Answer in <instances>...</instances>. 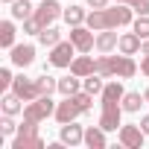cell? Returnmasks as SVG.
<instances>
[{"mask_svg":"<svg viewBox=\"0 0 149 149\" xmlns=\"http://www.w3.org/2000/svg\"><path fill=\"white\" fill-rule=\"evenodd\" d=\"M38 41H41L44 47H56V44L61 41V29H56V26L50 24V26H44V29H41V35H38Z\"/></svg>","mask_w":149,"mask_h":149,"instance_id":"24","label":"cell"},{"mask_svg":"<svg viewBox=\"0 0 149 149\" xmlns=\"http://www.w3.org/2000/svg\"><path fill=\"white\" fill-rule=\"evenodd\" d=\"M21 102H24V100L12 91V94H6L3 100H0V108H3V114H12V117H15V114H21V111H24V105H21Z\"/></svg>","mask_w":149,"mask_h":149,"instance_id":"19","label":"cell"},{"mask_svg":"<svg viewBox=\"0 0 149 149\" xmlns=\"http://www.w3.org/2000/svg\"><path fill=\"white\" fill-rule=\"evenodd\" d=\"M50 114H56V102L50 100V94H44V97H38V100L24 105V120H29V123H41Z\"/></svg>","mask_w":149,"mask_h":149,"instance_id":"3","label":"cell"},{"mask_svg":"<svg viewBox=\"0 0 149 149\" xmlns=\"http://www.w3.org/2000/svg\"><path fill=\"white\" fill-rule=\"evenodd\" d=\"M111 61H114V76H117V79H132L134 73H137V64H134L132 56H126V53L111 56Z\"/></svg>","mask_w":149,"mask_h":149,"instance_id":"10","label":"cell"},{"mask_svg":"<svg viewBox=\"0 0 149 149\" xmlns=\"http://www.w3.org/2000/svg\"><path fill=\"white\" fill-rule=\"evenodd\" d=\"M58 140H61L64 146H79V143H85V129L76 126V120H73V123H61Z\"/></svg>","mask_w":149,"mask_h":149,"instance_id":"8","label":"cell"},{"mask_svg":"<svg viewBox=\"0 0 149 149\" xmlns=\"http://www.w3.org/2000/svg\"><path fill=\"white\" fill-rule=\"evenodd\" d=\"M140 47H143V38H140L134 29H132V32H123V35H120V41H117V50H120V53H126V56H134Z\"/></svg>","mask_w":149,"mask_h":149,"instance_id":"14","label":"cell"},{"mask_svg":"<svg viewBox=\"0 0 149 149\" xmlns=\"http://www.w3.org/2000/svg\"><path fill=\"white\" fill-rule=\"evenodd\" d=\"M117 3H129L137 15H149V0H117Z\"/></svg>","mask_w":149,"mask_h":149,"instance_id":"31","label":"cell"},{"mask_svg":"<svg viewBox=\"0 0 149 149\" xmlns=\"http://www.w3.org/2000/svg\"><path fill=\"white\" fill-rule=\"evenodd\" d=\"M70 100L79 105V111H82V114H88V111H91V105H94V94H88V91H79V94H73Z\"/></svg>","mask_w":149,"mask_h":149,"instance_id":"27","label":"cell"},{"mask_svg":"<svg viewBox=\"0 0 149 149\" xmlns=\"http://www.w3.org/2000/svg\"><path fill=\"white\" fill-rule=\"evenodd\" d=\"M9 58H12L15 67H29V64L35 61V47H32V44H15Z\"/></svg>","mask_w":149,"mask_h":149,"instance_id":"11","label":"cell"},{"mask_svg":"<svg viewBox=\"0 0 149 149\" xmlns=\"http://www.w3.org/2000/svg\"><path fill=\"white\" fill-rule=\"evenodd\" d=\"M123 85L120 82H108L102 88V114H100V126L105 132H117L123 123H120V114H123Z\"/></svg>","mask_w":149,"mask_h":149,"instance_id":"2","label":"cell"},{"mask_svg":"<svg viewBox=\"0 0 149 149\" xmlns=\"http://www.w3.org/2000/svg\"><path fill=\"white\" fill-rule=\"evenodd\" d=\"M76 44L73 41H58L56 47H50V64L53 67H70V61L76 58Z\"/></svg>","mask_w":149,"mask_h":149,"instance_id":"5","label":"cell"},{"mask_svg":"<svg viewBox=\"0 0 149 149\" xmlns=\"http://www.w3.org/2000/svg\"><path fill=\"white\" fill-rule=\"evenodd\" d=\"M143 97H146V102H149V88H146V91H143Z\"/></svg>","mask_w":149,"mask_h":149,"instance_id":"36","label":"cell"},{"mask_svg":"<svg viewBox=\"0 0 149 149\" xmlns=\"http://www.w3.org/2000/svg\"><path fill=\"white\" fill-rule=\"evenodd\" d=\"M85 85L79 82V76L76 73H70V76H61L58 79V94H64V97H73V94H79Z\"/></svg>","mask_w":149,"mask_h":149,"instance_id":"16","label":"cell"},{"mask_svg":"<svg viewBox=\"0 0 149 149\" xmlns=\"http://www.w3.org/2000/svg\"><path fill=\"white\" fill-rule=\"evenodd\" d=\"M88 6H91V9H105L108 0H88Z\"/></svg>","mask_w":149,"mask_h":149,"instance_id":"34","label":"cell"},{"mask_svg":"<svg viewBox=\"0 0 149 149\" xmlns=\"http://www.w3.org/2000/svg\"><path fill=\"white\" fill-rule=\"evenodd\" d=\"M70 73H76L79 79H85V76H91V73H97V58H91V56H76L70 61Z\"/></svg>","mask_w":149,"mask_h":149,"instance_id":"12","label":"cell"},{"mask_svg":"<svg viewBox=\"0 0 149 149\" xmlns=\"http://www.w3.org/2000/svg\"><path fill=\"white\" fill-rule=\"evenodd\" d=\"M140 73L149 79V53H143V58H140Z\"/></svg>","mask_w":149,"mask_h":149,"instance_id":"33","label":"cell"},{"mask_svg":"<svg viewBox=\"0 0 149 149\" xmlns=\"http://www.w3.org/2000/svg\"><path fill=\"white\" fill-rule=\"evenodd\" d=\"M32 15H35V6L29 3V0H15V3H12V18L15 21H26Z\"/></svg>","mask_w":149,"mask_h":149,"instance_id":"20","label":"cell"},{"mask_svg":"<svg viewBox=\"0 0 149 149\" xmlns=\"http://www.w3.org/2000/svg\"><path fill=\"white\" fill-rule=\"evenodd\" d=\"M82 85H85V91H88V94H94V97H97V94H102V88H105V82H102L100 73H91V76H85V82H82Z\"/></svg>","mask_w":149,"mask_h":149,"instance_id":"25","label":"cell"},{"mask_svg":"<svg viewBox=\"0 0 149 149\" xmlns=\"http://www.w3.org/2000/svg\"><path fill=\"white\" fill-rule=\"evenodd\" d=\"M85 146H91V149H105V146H108V140H105V129H102V126H91V129H85Z\"/></svg>","mask_w":149,"mask_h":149,"instance_id":"15","label":"cell"},{"mask_svg":"<svg viewBox=\"0 0 149 149\" xmlns=\"http://www.w3.org/2000/svg\"><path fill=\"white\" fill-rule=\"evenodd\" d=\"M12 82H15V76H12V70L9 67H3V70H0V88H12Z\"/></svg>","mask_w":149,"mask_h":149,"instance_id":"32","label":"cell"},{"mask_svg":"<svg viewBox=\"0 0 149 149\" xmlns=\"http://www.w3.org/2000/svg\"><path fill=\"white\" fill-rule=\"evenodd\" d=\"M117 41H120V35H117L114 29H102V32L97 35V50H100V53H111V50L117 47Z\"/></svg>","mask_w":149,"mask_h":149,"instance_id":"17","label":"cell"},{"mask_svg":"<svg viewBox=\"0 0 149 149\" xmlns=\"http://www.w3.org/2000/svg\"><path fill=\"white\" fill-rule=\"evenodd\" d=\"M12 149H44V137H41V134H32V137H15V140H12Z\"/></svg>","mask_w":149,"mask_h":149,"instance_id":"22","label":"cell"},{"mask_svg":"<svg viewBox=\"0 0 149 149\" xmlns=\"http://www.w3.org/2000/svg\"><path fill=\"white\" fill-rule=\"evenodd\" d=\"M143 102H146V97H143L140 91H126V94H123V111H129V114L140 111Z\"/></svg>","mask_w":149,"mask_h":149,"instance_id":"18","label":"cell"},{"mask_svg":"<svg viewBox=\"0 0 149 149\" xmlns=\"http://www.w3.org/2000/svg\"><path fill=\"white\" fill-rule=\"evenodd\" d=\"M15 24L12 21H3V24H0V47H6V50H12L15 47Z\"/></svg>","mask_w":149,"mask_h":149,"instance_id":"21","label":"cell"},{"mask_svg":"<svg viewBox=\"0 0 149 149\" xmlns=\"http://www.w3.org/2000/svg\"><path fill=\"white\" fill-rule=\"evenodd\" d=\"M38 88H41V94H53V91H58V79H53V76H38Z\"/></svg>","mask_w":149,"mask_h":149,"instance_id":"29","label":"cell"},{"mask_svg":"<svg viewBox=\"0 0 149 149\" xmlns=\"http://www.w3.org/2000/svg\"><path fill=\"white\" fill-rule=\"evenodd\" d=\"M0 132H3V134H18V123L12 120V114H3V120H0Z\"/></svg>","mask_w":149,"mask_h":149,"instance_id":"30","label":"cell"},{"mask_svg":"<svg viewBox=\"0 0 149 149\" xmlns=\"http://www.w3.org/2000/svg\"><path fill=\"white\" fill-rule=\"evenodd\" d=\"M132 6L129 3H117V6H105V9H94L85 24L94 29V32H102V29H117V26H129L134 18H132Z\"/></svg>","mask_w":149,"mask_h":149,"instance_id":"1","label":"cell"},{"mask_svg":"<svg viewBox=\"0 0 149 149\" xmlns=\"http://www.w3.org/2000/svg\"><path fill=\"white\" fill-rule=\"evenodd\" d=\"M97 73L102 79H111L114 76V61H111V56H100L97 58Z\"/></svg>","mask_w":149,"mask_h":149,"instance_id":"26","label":"cell"},{"mask_svg":"<svg viewBox=\"0 0 149 149\" xmlns=\"http://www.w3.org/2000/svg\"><path fill=\"white\" fill-rule=\"evenodd\" d=\"M70 41L76 44L79 53H91L97 47V38H94V29L88 24H79V26H70Z\"/></svg>","mask_w":149,"mask_h":149,"instance_id":"4","label":"cell"},{"mask_svg":"<svg viewBox=\"0 0 149 149\" xmlns=\"http://www.w3.org/2000/svg\"><path fill=\"white\" fill-rule=\"evenodd\" d=\"M12 91H15L24 102H32V100L44 97V94H41V88H38V79H29V76H15Z\"/></svg>","mask_w":149,"mask_h":149,"instance_id":"6","label":"cell"},{"mask_svg":"<svg viewBox=\"0 0 149 149\" xmlns=\"http://www.w3.org/2000/svg\"><path fill=\"white\" fill-rule=\"evenodd\" d=\"M3 3H15V0H3Z\"/></svg>","mask_w":149,"mask_h":149,"instance_id":"37","label":"cell"},{"mask_svg":"<svg viewBox=\"0 0 149 149\" xmlns=\"http://www.w3.org/2000/svg\"><path fill=\"white\" fill-rule=\"evenodd\" d=\"M61 18H64L70 26H79V24H85L88 12H85L82 6H70V9H64V12H61Z\"/></svg>","mask_w":149,"mask_h":149,"instance_id":"23","label":"cell"},{"mask_svg":"<svg viewBox=\"0 0 149 149\" xmlns=\"http://www.w3.org/2000/svg\"><path fill=\"white\" fill-rule=\"evenodd\" d=\"M140 129L149 134V114H143V117H140Z\"/></svg>","mask_w":149,"mask_h":149,"instance_id":"35","label":"cell"},{"mask_svg":"<svg viewBox=\"0 0 149 149\" xmlns=\"http://www.w3.org/2000/svg\"><path fill=\"white\" fill-rule=\"evenodd\" d=\"M79 114H82V111H79V105L73 102L70 97H64V102H58V105H56V114H53V117H56L58 123H73Z\"/></svg>","mask_w":149,"mask_h":149,"instance_id":"13","label":"cell"},{"mask_svg":"<svg viewBox=\"0 0 149 149\" xmlns=\"http://www.w3.org/2000/svg\"><path fill=\"white\" fill-rule=\"evenodd\" d=\"M117 137H120V143H123L126 149H140V146H143V137H146V132H143L140 126H120Z\"/></svg>","mask_w":149,"mask_h":149,"instance_id":"7","label":"cell"},{"mask_svg":"<svg viewBox=\"0 0 149 149\" xmlns=\"http://www.w3.org/2000/svg\"><path fill=\"white\" fill-rule=\"evenodd\" d=\"M132 29L140 38H149V15H137V21H132Z\"/></svg>","mask_w":149,"mask_h":149,"instance_id":"28","label":"cell"},{"mask_svg":"<svg viewBox=\"0 0 149 149\" xmlns=\"http://www.w3.org/2000/svg\"><path fill=\"white\" fill-rule=\"evenodd\" d=\"M61 15V6H58V0H41V3L35 6V18L41 21V26H50L56 18Z\"/></svg>","mask_w":149,"mask_h":149,"instance_id":"9","label":"cell"}]
</instances>
